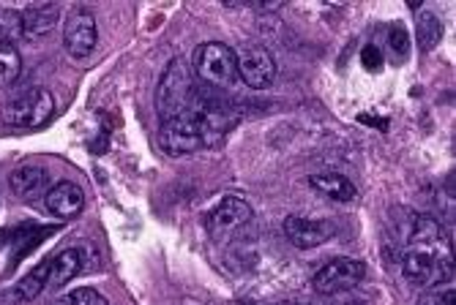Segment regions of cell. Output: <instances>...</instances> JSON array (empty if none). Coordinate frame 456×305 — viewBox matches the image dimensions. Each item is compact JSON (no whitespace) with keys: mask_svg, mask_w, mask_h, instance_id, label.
Wrapping results in <instances>:
<instances>
[{"mask_svg":"<svg viewBox=\"0 0 456 305\" xmlns=\"http://www.w3.org/2000/svg\"><path fill=\"white\" fill-rule=\"evenodd\" d=\"M451 261L453 256L443 227L435 218H419L402 253V276L416 286H440L451 278Z\"/></svg>","mask_w":456,"mask_h":305,"instance_id":"6da1fadb","label":"cell"},{"mask_svg":"<svg viewBox=\"0 0 456 305\" xmlns=\"http://www.w3.org/2000/svg\"><path fill=\"white\" fill-rule=\"evenodd\" d=\"M224 134V123L214 107L194 104L189 112L170 117L161 123L159 131V145L161 150L178 158V156H191L202 148L216 142V137Z\"/></svg>","mask_w":456,"mask_h":305,"instance_id":"7a4b0ae2","label":"cell"},{"mask_svg":"<svg viewBox=\"0 0 456 305\" xmlns=\"http://www.w3.org/2000/svg\"><path fill=\"white\" fill-rule=\"evenodd\" d=\"M197 104V87H194V76L191 68L186 66V60L173 58L164 68L161 79H159V91H156V112L164 120L178 117L183 112H189Z\"/></svg>","mask_w":456,"mask_h":305,"instance_id":"3957f363","label":"cell"},{"mask_svg":"<svg viewBox=\"0 0 456 305\" xmlns=\"http://www.w3.org/2000/svg\"><path fill=\"white\" fill-rule=\"evenodd\" d=\"M194 71L200 82H205L208 87H219V91H235L238 84H243L238 76L235 50L222 41L202 44L194 52Z\"/></svg>","mask_w":456,"mask_h":305,"instance_id":"277c9868","label":"cell"},{"mask_svg":"<svg viewBox=\"0 0 456 305\" xmlns=\"http://www.w3.org/2000/svg\"><path fill=\"white\" fill-rule=\"evenodd\" d=\"M252 221H255L252 207L238 197H224L208 213V218H205V227H208V235L216 243H232L243 237V232L252 227Z\"/></svg>","mask_w":456,"mask_h":305,"instance_id":"5b68a950","label":"cell"},{"mask_svg":"<svg viewBox=\"0 0 456 305\" xmlns=\"http://www.w3.org/2000/svg\"><path fill=\"white\" fill-rule=\"evenodd\" d=\"M55 115V99L45 87H33V91L17 96L4 109V120L14 128H45Z\"/></svg>","mask_w":456,"mask_h":305,"instance_id":"8992f818","label":"cell"},{"mask_svg":"<svg viewBox=\"0 0 456 305\" xmlns=\"http://www.w3.org/2000/svg\"><path fill=\"white\" fill-rule=\"evenodd\" d=\"M363 278H366L363 261L350 259V256H339V259L325 261V265L314 273L312 286L317 294H339V292L355 289Z\"/></svg>","mask_w":456,"mask_h":305,"instance_id":"52a82bcc","label":"cell"},{"mask_svg":"<svg viewBox=\"0 0 456 305\" xmlns=\"http://www.w3.org/2000/svg\"><path fill=\"white\" fill-rule=\"evenodd\" d=\"M235 63L240 82L252 87V91H263V87H268L276 79V60L260 44H243V47H238Z\"/></svg>","mask_w":456,"mask_h":305,"instance_id":"ba28073f","label":"cell"},{"mask_svg":"<svg viewBox=\"0 0 456 305\" xmlns=\"http://www.w3.org/2000/svg\"><path fill=\"white\" fill-rule=\"evenodd\" d=\"M63 44H66V52L77 60H86L94 55L96 44H99V25L96 17L88 9H74L66 17L63 25Z\"/></svg>","mask_w":456,"mask_h":305,"instance_id":"9c48e42d","label":"cell"},{"mask_svg":"<svg viewBox=\"0 0 456 305\" xmlns=\"http://www.w3.org/2000/svg\"><path fill=\"white\" fill-rule=\"evenodd\" d=\"M284 235L296 248H317L337 235V227L334 221H325V218L289 215L284 218Z\"/></svg>","mask_w":456,"mask_h":305,"instance_id":"30bf717a","label":"cell"},{"mask_svg":"<svg viewBox=\"0 0 456 305\" xmlns=\"http://www.w3.org/2000/svg\"><path fill=\"white\" fill-rule=\"evenodd\" d=\"M47 210L61 218V221H69V218H77L82 210H86V191H82L77 183L71 181H61L55 183L47 194Z\"/></svg>","mask_w":456,"mask_h":305,"instance_id":"8fae6325","label":"cell"},{"mask_svg":"<svg viewBox=\"0 0 456 305\" xmlns=\"http://www.w3.org/2000/svg\"><path fill=\"white\" fill-rule=\"evenodd\" d=\"M12 191L20 199H36V197H45L50 191V172L45 166H36V164H25L17 166L9 178Z\"/></svg>","mask_w":456,"mask_h":305,"instance_id":"7c38bea8","label":"cell"},{"mask_svg":"<svg viewBox=\"0 0 456 305\" xmlns=\"http://www.w3.org/2000/svg\"><path fill=\"white\" fill-rule=\"evenodd\" d=\"M82 268H86V253H82V248H66L55 253L53 259H47V289H58L69 284L71 278L82 273Z\"/></svg>","mask_w":456,"mask_h":305,"instance_id":"4fadbf2b","label":"cell"},{"mask_svg":"<svg viewBox=\"0 0 456 305\" xmlns=\"http://www.w3.org/2000/svg\"><path fill=\"white\" fill-rule=\"evenodd\" d=\"M22 17V38H45L47 33H53L55 22H58V6H28L25 12H20Z\"/></svg>","mask_w":456,"mask_h":305,"instance_id":"5bb4252c","label":"cell"},{"mask_svg":"<svg viewBox=\"0 0 456 305\" xmlns=\"http://www.w3.org/2000/svg\"><path fill=\"white\" fill-rule=\"evenodd\" d=\"M312 189L320 197L337 199V202H353L358 197L355 186L345 178V174H334V172H322V174H312Z\"/></svg>","mask_w":456,"mask_h":305,"instance_id":"9a60e30c","label":"cell"},{"mask_svg":"<svg viewBox=\"0 0 456 305\" xmlns=\"http://www.w3.org/2000/svg\"><path fill=\"white\" fill-rule=\"evenodd\" d=\"M41 292H47V261H41V265H36V268L17 284V300L30 302V300H36Z\"/></svg>","mask_w":456,"mask_h":305,"instance_id":"2e32d148","label":"cell"},{"mask_svg":"<svg viewBox=\"0 0 456 305\" xmlns=\"http://www.w3.org/2000/svg\"><path fill=\"white\" fill-rule=\"evenodd\" d=\"M22 74V55L12 44H0V87H9Z\"/></svg>","mask_w":456,"mask_h":305,"instance_id":"e0dca14e","label":"cell"},{"mask_svg":"<svg viewBox=\"0 0 456 305\" xmlns=\"http://www.w3.org/2000/svg\"><path fill=\"white\" fill-rule=\"evenodd\" d=\"M419 41H421V50H435L437 44L443 41V22H440V17L437 14H432V12H421V17H419Z\"/></svg>","mask_w":456,"mask_h":305,"instance_id":"ac0fdd59","label":"cell"},{"mask_svg":"<svg viewBox=\"0 0 456 305\" xmlns=\"http://www.w3.org/2000/svg\"><path fill=\"white\" fill-rule=\"evenodd\" d=\"M22 38V17L14 9H0V44H14Z\"/></svg>","mask_w":456,"mask_h":305,"instance_id":"d6986e66","label":"cell"},{"mask_svg":"<svg viewBox=\"0 0 456 305\" xmlns=\"http://www.w3.org/2000/svg\"><path fill=\"white\" fill-rule=\"evenodd\" d=\"M388 47H391L396 60L407 58V52H410V36H407V30L402 25H391L388 28Z\"/></svg>","mask_w":456,"mask_h":305,"instance_id":"ffe728a7","label":"cell"},{"mask_svg":"<svg viewBox=\"0 0 456 305\" xmlns=\"http://www.w3.org/2000/svg\"><path fill=\"white\" fill-rule=\"evenodd\" d=\"M63 302H66V305H110V302H107V297H104L102 292L91 289V286L74 289Z\"/></svg>","mask_w":456,"mask_h":305,"instance_id":"44dd1931","label":"cell"},{"mask_svg":"<svg viewBox=\"0 0 456 305\" xmlns=\"http://www.w3.org/2000/svg\"><path fill=\"white\" fill-rule=\"evenodd\" d=\"M419 305H453V286L451 284H440V286H429L424 294H421V300H419Z\"/></svg>","mask_w":456,"mask_h":305,"instance_id":"7402d4cb","label":"cell"},{"mask_svg":"<svg viewBox=\"0 0 456 305\" xmlns=\"http://www.w3.org/2000/svg\"><path fill=\"white\" fill-rule=\"evenodd\" d=\"M361 60H363V66L369 71H380V66H383V55H380V50L375 47V44H366L363 52H361Z\"/></svg>","mask_w":456,"mask_h":305,"instance_id":"603a6c76","label":"cell"},{"mask_svg":"<svg viewBox=\"0 0 456 305\" xmlns=\"http://www.w3.org/2000/svg\"><path fill=\"white\" fill-rule=\"evenodd\" d=\"M276 305H293V302H276Z\"/></svg>","mask_w":456,"mask_h":305,"instance_id":"cb8c5ba5","label":"cell"},{"mask_svg":"<svg viewBox=\"0 0 456 305\" xmlns=\"http://www.w3.org/2000/svg\"><path fill=\"white\" fill-rule=\"evenodd\" d=\"M61 305H66V302H61Z\"/></svg>","mask_w":456,"mask_h":305,"instance_id":"d4e9b609","label":"cell"}]
</instances>
